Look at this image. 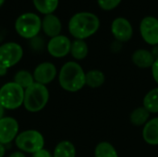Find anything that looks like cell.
<instances>
[{"label":"cell","mask_w":158,"mask_h":157,"mask_svg":"<svg viewBox=\"0 0 158 157\" xmlns=\"http://www.w3.org/2000/svg\"><path fill=\"white\" fill-rule=\"evenodd\" d=\"M151 53H152V55H153L154 58H155L156 60H157L158 59V44L157 45L153 46V48H152V50H151Z\"/></svg>","instance_id":"cell-29"},{"label":"cell","mask_w":158,"mask_h":157,"mask_svg":"<svg viewBox=\"0 0 158 157\" xmlns=\"http://www.w3.org/2000/svg\"><path fill=\"white\" fill-rule=\"evenodd\" d=\"M68 28L75 39L85 40L97 32L100 28V19L92 12H78L70 18Z\"/></svg>","instance_id":"cell-1"},{"label":"cell","mask_w":158,"mask_h":157,"mask_svg":"<svg viewBox=\"0 0 158 157\" xmlns=\"http://www.w3.org/2000/svg\"><path fill=\"white\" fill-rule=\"evenodd\" d=\"M140 33L143 41L150 45L158 44V19L153 16L144 17L140 23Z\"/></svg>","instance_id":"cell-8"},{"label":"cell","mask_w":158,"mask_h":157,"mask_svg":"<svg viewBox=\"0 0 158 157\" xmlns=\"http://www.w3.org/2000/svg\"><path fill=\"white\" fill-rule=\"evenodd\" d=\"M31 45L32 49H34V50H36V51H40V50L43 49L44 41H43L40 37L36 36V37H34L33 39L31 40Z\"/></svg>","instance_id":"cell-25"},{"label":"cell","mask_w":158,"mask_h":157,"mask_svg":"<svg viewBox=\"0 0 158 157\" xmlns=\"http://www.w3.org/2000/svg\"><path fill=\"white\" fill-rule=\"evenodd\" d=\"M4 112H5V108L2 106V105L0 104V119L4 117Z\"/></svg>","instance_id":"cell-32"},{"label":"cell","mask_w":158,"mask_h":157,"mask_svg":"<svg viewBox=\"0 0 158 157\" xmlns=\"http://www.w3.org/2000/svg\"><path fill=\"white\" fill-rule=\"evenodd\" d=\"M32 157H54L53 154H51L48 150L46 149H42L38 152H36L35 154L32 155Z\"/></svg>","instance_id":"cell-26"},{"label":"cell","mask_w":158,"mask_h":157,"mask_svg":"<svg viewBox=\"0 0 158 157\" xmlns=\"http://www.w3.org/2000/svg\"><path fill=\"white\" fill-rule=\"evenodd\" d=\"M143 107L151 114L158 113V87L150 90L143 98Z\"/></svg>","instance_id":"cell-21"},{"label":"cell","mask_w":158,"mask_h":157,"mask_svg":"<svg viewBox=\"0 0 158 157\" xmlns=\"http://www.w3.org/2000/svg\"><path fill=\"white\" fill-rule=\"evenodd\" d=\"M15 83H17L18 85H19L20 87H22L24 90L26 88H28L29 86H31L32 83H34V78L33 75L27 71V70H19L18 71L15 76H14V81Z\"/></svg>","instance_id":"cell-23"},{"label":"cell","mask_w":158,"mask_h":157,"mask_svg":"<svg viewBox=\"0 0 158 157\" xmlns=\"http://www.w3.org/2000/svg\"><path fill=\"white\" fill-rule=\"evenodd\" d=\"M151 113L143 106L137 107L130 115V121L135 127L144 126L150 120Z\"/></svg>","instance_id":"cell-16"},{"label":"cell","mask_w":158,"mask_h":157,"mask_svg":"<svg viewBox=\"0 0 158 157\" xmlns=\"http://www.w3.org/2000/svg\"><path fill=\"white\" fill-rule=\"evenodd\" d=\"M89 53V48L84 40H77L75 39L71 43L70 55L76 60H83L86 58Z\"/></svg>","instance_id":"cell-19"},{"label":"cell","mask_w":158,"mask_h":157,"mask_svg":"<svg viewBox=\"0 0 158 157\" xmlns=\"http://www.w3.org/2000/svg\"><path fill=\"white\" fill-rule=\"evenodd\" d=\"M143 138L149 145H158V117L150 119L143 126Z\"/></svg>","instance_id":"cell-15"},{"label":"cell","mask_w":158,"mask_h":157,"mask_svg":"<svg viewBox=\"0 0 158 157\" xmlns=\"http://www.w3.org/2000/svg\"><path fill=\"white\" fill-rule=\"evenodd\" d=\"M121 49H122V43H120V42L115 40V42H113V43H111V50H112V52L118 53V52H119Z\"/></svg>","instance_id":"cell-28"},{"label":"cell","mask_w":158,"mask_h":157,"mask_svg":"<svg viewBox=\"0 0 158 157\" xmlns=\"http://www.w3.org/2000/svg\"><path fill=\"white\" fill-rule=\"evenodd\" d=\"M42 30L46 36L53 38L60 35L62 31V23L59 18L56 15H45L42 19Z\"/></svg>","instance_id":"cell-13"},{"label":"cell","mask_w":158,"mask_h":157,"mask_svg":"<svg viewBox=\"0 0 158 157\" xmlns=\"http://www.w3.org/2000/svg\"><path fill=\"white\" fill-rule=\"evenodd\" d=\"M94 157H118V154L113 144L108 142H101L94 149Z\"/></svg>","instance_id":"cell-22"},{"label":"cell","mask_w":158,"mask_h":157,"mask_svg":"<svg viewBox=\"0 0 158 157\" xmlns=\"http://www.w3.org/2000/svg\"><path fill=\"white\" fill-rule=\"evenodd\" d=\"M48 101L49 91L45 85L34 82L24 90L23 106L28 112H40L46 106Z\"/></svg>","instance_id":"cell-3"},{"label":"cell","mask_w":158,"mask_h":157,"mask_svg":"<svg viewBox=\"0 0 158 157\" xmlns=\"http://www.w3.org/2000/svg\"><path fill=\"white\" fill-rule=\"evenodd\" d=\"M32 75L35 82L46 86L56 79L57 75V69L53 63L43 62L35 68Z\"/></svg>","instance_id":"cell-12"},{"label":"cell","mask_w":158,"mask_h":157,"mask_svg":"<svg viewBox=\"0 0 158 157\" xmlns=\"http://www.w3.org/2000/svg\"><path fill=\"white\" fill-rule=\"evenodd\" d=\"M15 144L20 152L33 155L44 149V138L38 130H27L18 134L15 139Z\"/></svg>","instance_id":"cell-5"},{"label":"cell","mask_w":158,"mask_h":157,"mask_svg":"<svg viewBox=\"0 0 158 157\" xmlns=\"http://www.w3.org/2000/svg\"><path fill=\"white\" fill-rule=\"evenodd\" d=\"M15 30L20 37L31 40L38 36L42 30V19L35 13H23L16 19Z\"/></svg>","instance_id":"cell-4"},{"label":"cell","mask_w":158,"mask_h":157,"mask_svg":"<svg viewBox=\"0 0 158 157\" xmlns=\"http://www.w3.org/2000/svg\"><path fill=\"white\" fill-rule=\"evenodd\" d=\"M8 157H26V155H24V153L20 152V151H17L12 153Z\"/></svg>","instance_id":"cell-30"},{"label":"cell","mask_w":158,"mask_h":157,"mask_svg":"<svg viewBox=\"0 0 158 157\" xmlns=\"http://www.w3.org/2000/svg\"><path fill=\"white\" fill-rule=\"evenodd\" d=\"M71 43L72 42L69 37L60 34L58 36L50 38L47 43L46 49L49 55L53 57L62 58L70 54Z\"/></svg>","instance_id":"cell-9"},{"label":"cell","mask_w":158,"mask_h":157,"mask_svg":"<svg viewBox=\"0 0 158 157\" xmlns=\"http://www.w3.org/2000/svg\"><path fill=\"white\" fill-rule=\"evenodd\" d=\"M152 69V75H153V79L155 80V81L158 84V59L155 61L153 67L151 68Z\"/></svg>","instance_id":"cell-27"},{"label":"cell","mask_w":158,"mask_h":157,"mask_svg":"<svg viewBox=\"0 0 158 157\" xmlns=\"http://www.w3.org/2000/svg\"><path fill=\"white\" fill-rule=\"evenodd\" d=\"M5 1H6V0H0V7H1V6H2L4 5Z\"/></svg>","instance_id":"cell-33"},{"label":"cell","mask_w":158,"mask_h":157,"mask_svg":"<svg viewBox=\"0 0 158 157\" xmlns=\"http://www.w3.org/2000/svg\"><path fill=\"white\" fill-rule=\"evenodd\" d=\"M19 123L16 118L11 117H3L0 119V143L9 144L17 138L19 134Z\"/></svg>","instance_id":"cell-11"},{"label":"cell","mask_w":158,"mask_h":157,"mask_svg":"<svg viewBox=\"0 0 158 157\" xmlns=\"http://www.w3.org/2000/svg\"><path fill=\"white\" fill-rule=\"evenodd\" d=\"M5 154H6V148H5V145L1 144L0 143V157L5 156Z\"/></svg>","instance_id":"cell-31"},{"label":"cell","mask_w":158,"mask_h":157,"mask_svg":"<svg viewBox=\"0 0 158 157\" xmlns=\"http://www.w3.org/2000/svg\"><path fill=\"white\" fill-rule=\"evenodd\" d=\"M24 89L14 81L6 82L0 88V104L5 110H15L23 105Z\"/></svg>","instance_id":"cell-6"},{"label":"cell","mask_w":158,"mask_h":157,"mask_svg":"<svg viewBox=\"0 0 158 157\" xmlns=\"http://www.w3.org/2000/svg\"><path fill=\"white\" fill-rule=\"evenodd\" d=\"M131 60L133 64L140 68H150L156 61L151 51L146 49H138L134 51L131 56Z\"/></svg>","instance_id":"cell-14"},{"label":"cell","mask_w":158,"mask_h":157,"mask_svg":"<svg viewBox=\"0 0 158 157\" xmlns=\"http://www.w3.org/2000/svg\"><path fill=\"white\" fill-rule=\"evenodd\" d=\"M22 56L23 49L19 43L8 42L0 45V77L5 76L8 68L17 65Z\"/></svg>","instance_id":"cell-7"},{"label":"cell","mask_w":158,"mask_h":157,"mask_svg":"<svg viewBox=\"0 0 158 157\" xmlns=\"http://www.w3.org/2000/svg\"><path fill=\"white\" fill-rule=\"evenodd\" d=\"M111 32L115 40L120 43H126L131 39L133 35V28L129 19L123 17H118L111 23Z\"/></svg>","instance_id":"cell-10"},{"label":"cell","mask_w":158,"mask_h":157,"mask_svg":"<svg viewBox=\"0 0 158 157\" xmlns=\"http://www.w3.org/2000/svg\"><path fill=\"white\" fill-rule=\"evenodd\" d=\"M85 72L81 66L75 61L65 63L58 73L60 87L69 93H77L85 85Z\"/></svg>","instance_id":"cell-2"},{"label":"cell","mask_w":158,"mask_h":157,"mask_svg":"<svg viewBox=\"0 0 158 157\" xmlns=\"http://www.w3.org/2000/svg\"><path fill=\"white\" fill-rule=\"evenodd\" d=\"M106 81V76L99 69H92L85 74V83L88 87L96 89L101 87Z\"/></svg>","instance_id":"cell-17"},{"label":"cell","mask_w":158,"mask_h":157,"mask_svg":"<svg viewBox=\"0 0 158 157\" xmlns=\"http://www.w3.org/2000/svg\"><path fill=\"white\" fill-rule=\"evenodd\" d=\"M54 157H76V148L69 141H61L53 152Z\"/></svg>","instance_id":"cell-18"},{"label":"cell","mask_w":158,"mask_h":157,"mask_svg":"<svg viewBox=\"0 0 158 157\" xmlns=\"http://www.w3.org/2000/svg\"><path fill=\"white\" fill-rule=\"evenodd\" d=\"M33 6L41 14L49 15L53 14L59 4V0H32Z\"/></svg>","instance_id":"cell-20"},{"label":"cell","mask_w":158,"mask_h":157,"mask_svg":"<svg viewBox=\"0 0 158 157\" xmlns=\"http://www.w3.org/2000/svg\"><path fill=\"white\" fill-rule=\"evenodd\" d=\"M121 1L122 0H97V4L103 10L110 11L118 6Z\"/></svg>","instance_id":"cell-24"}]
</instances>
